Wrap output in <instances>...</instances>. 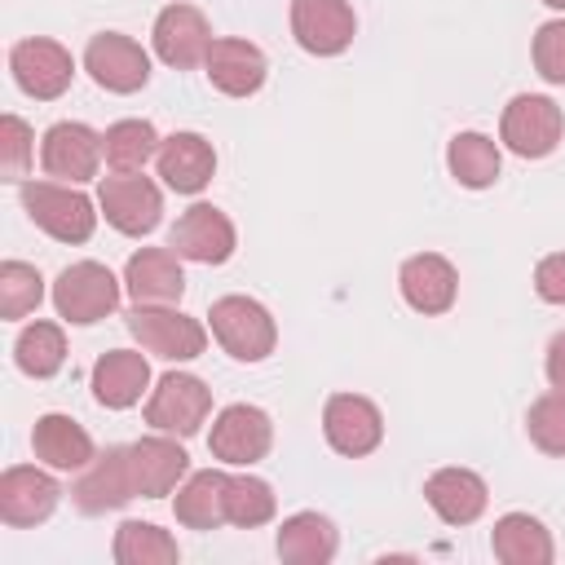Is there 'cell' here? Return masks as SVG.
Returning a JSON list of instances; mask_svg holds the SVG:
<instances>
[{
	"instance_id": "29",
	"label": "cell",
	"mask_w": 565,
	"mask_h": 565,
	"mask_svg": "<svg viewBox=\"0 0 565 565\" xmlns=\"http://www.w3.org/2000/svg\"><path fill=\"white\" fill-rule=\"evenodd\" d=\"M446 168L450 177L463 185V190H490L503 172V154H499V141L468 128V132H455L450 146H446Z\"/></svg>"
},
{
	"instance_id": "1",
	"label": "cell",
	"mask_w": 565,
	"mask_h": 565,
	"mask_svg": "<svg viewBox=\"0 0 565 565\" xmlns=\"http://www.w3.org/2000/svg\"><path fill=\"white\" fill-rule=\"evenodd\" d=\"M22 207L31 225L57 243H88L102 216V207L66 181H22Z\"/></svg>"
},
{
	"instance_id": "19",
	"label": "cell",
	"mask_w": 565,
	"mask_h": 565,
	"mask_svg": "<svg viewBox=\"0 0 565 565\" xmlns=\"http://www.w3.org/2000/svg\"><path fill=\"white\" fill-rule=\"evenodd\" d=\"M203 71H207V84L225 97H252L260 93L265 75H269V62L265 53L252 44V40H238V35H216L207 57H203Z\"/></svg>"
},
{
	"instance_id": "20",
	"label": "cell",
	"mask_w": 565,
	"mask_h": 565,
	"mask_svg": "<svg viewBox=\"0 0 565 565\" xmlns=\"http://www.w3.org/2000/svg\"><path fill=\"white\" fill-rule=\"evenodd\" d=\"M128 455H132V477H137L141 499H163L190 477V455H185L181 437H172V433L137 437L128 446Z\"/></svg>"
},
{
	"instance_id": "35",
	"label": "cell",
	"mask_w": 565,
	"mask_h": 565,
	"mask_svg": "<svg viewBox=\"0 0 565 565\" xmlns=\"http://www.w3.org/2000/svg\"><path fill=\"white\" fill-rule=\"evenodd\" d=\"M525 437L543 455L565 459V393L552 388V393H543V397L530 402V411H525Z\"/></svg>"
},
{
	"instance_id": "18",
	"label": "cell",
	"mask_w": 565,
	"mask_h": 565,
	"mask_svg": "<svg viewBox=\"0 0 565 565\" xmlns=\"http://www.w3.org/2000/svg\"><path fill=\"white\" fill-rule=\"evenodd\" d=\"M397 291L402 300L424 313V318H437V313H450L455 300H459V269L441 256V252H415L402 260L397 269Z\"/></svg>"
},
{
	"instance_id": "4",
	"label": "cell",
	"mask_w": 565,
	"mask_h": 565,
	"mask_svg": "<svg viewBox=\"0 0 565 565\" xmlns=\"http://www.w3.org/2000/svg\"><path fill=\"white\" fill-rule=\"evenodd\" d=\"M128 331L159 362H194L207 349V327L177 305H132Z\"/></svg>"
},
{
	"instance_id": "15",
	"label": "cell",
	"mask_w": 565,
	"mask_h": 565,
	"mask_svg": "<svg viewBox=\"0 0 565 565\" xmlns=\"http://www.w3.org/2000/svg\"><path fill=\"white\" fill-rule=\"evenodd\" d=\"M291 40L313 57H340L358 35L349 0H291Z\"/></svg>"
},
{
	"instance_id": "38",
	"label": "cell",
	"mask_w": 565,
	"mask_h": 565,
	"mask_svg": "<svg viewBox=\"0 0 565 565\" xmlns=\"http://www.w3.org/2000/svg\"><path fill=\"white\" fill-rule=\"evenodd\" d=\"M534 291L547 305H565V252H547L534 265Z\"/></svg>"
},
{
	"instance_id": "25",
	"label": "cell",
	"mask_w": 565,
	"mask_h": 565,
	"mask_svg": "<svg viewBox=\"0 0 565 565\" xmlns=\"http://www.w3.org/2000/svg\"><path fill=\"white\" fill-rule=\"evenodd\" d=\"M31 450H35V459H40L44 468H53V472H79V468L97 455L88 428H84L79 419L62 415V411H49V415L35 419V428H31Z\"/></svg>"
},
{
	"instance_id": "31",
	"label": "cell",
	"mask_w": 565,
	"mask_h": 565,
	"mask_svg": "<svg viewBox=\"0 0 565 565\" xmlns=\"http://www.w3.org/2000/svg\"><path fill=\"white\" fill-rule=\"evenodd\" d=\"M13 362L31 380H49L66 366V331L57 322H26L13 340Z\"/></svg>"
},
{
	"instance_id": "36",
	"label": "cell",
	"mask_w": 565,
	"mask_h": 565,
	"mask_svg": "<svg viewBox=\"0 0 565 565\" xmlns=\"http://www.w3.org/2000/svg\"><path fill=\"white\" fill-rule=\"evenodd\" d=\"M35 154V132L22 115H4L0 119V172L4 181H22Z\"/></svg>"
},
{
	"instance_id": "22",
	"label": "cell",
	"mask_w": 565,
	"mask_h": 565,
	"mask_svg": "<svg viewBox=\"0 0 565 565\" xmlns=\"http://www.w3.org/2000/svg\"><path fill=\"white\" fill-rule=\"evenodd\" d=\"M93 397L106 411H128L141 402V393H150V362L146 349H106L93 362Z\"/></svg>"
},
{
	"instance_id": "5",
	"label": "cell",
	"mask_w": 565,
	"mask_h": 565,
	"mask_svg": "<svg viewBox=\"0 0 565 565\" xmlns=\"http://www.w3.org/2000/svg\"><path fill=\"white\" fill-rule=\"evenodd\" d=\"M212 415V388L190 375V371H168L154 380L150 397H146V424L154 433H172V437H194Z\"/></svg>"
},
{
	"instance_id": "9",
	"label": "cell",
	"mask_w": 565,
	"mask_h": 565,
	"mask_svg": "<svg viewBox=\"0 0 565 565\" xmlns=\"http://www.w3.org/2000/svg\"><path fill=\"white\" fill-rule=\"evenodd\" d=\"M137 499V477H132V455L128 446H106L97 450L71 481V503L84 516H102V512H119L124 503Z\"/></svg>"
},
{
	"instance_id": "37",
	"label": "cell",
	"mask_w": 565,
	"mask_h": 565,
	"mask_svg": "<svg viewBox=\"0 0 565 565\" xmlns=\"http://www.w3.org/2000/svg\"><path fill=\"white\" fill-rule=\"evenodd\" d=\"M530 57H534V71L547 84H565V18H552L534 31Z\"/></svg>"
},
{
	"instance_id": "17",
	"label": "cell",
	"mask_w": 565,
	"mask_h": 565,
	"mask_svg": "<svg viewBox=\"0 0 565 565\" xmlns=\"http://www.w3.org/2000/svg\"><path fill=\"white\" fill-rule=\"evenodd\" d=\"M62 486L53 481V468H35V463H13L0 472V521L13 530H31L40 521H49L57 512Z\"/></svg>"
},
{
	"instance_id": "6",
	"label": "cell",
	"mask_w": 565,
	"mask_h": 565,
	"mask_svg": "<svg viewBox=\"0 0 565 565\" xmlns=\"http://www.w3.org/2000/svg\"><path fill=\"white\" fill-rule=\"evenodd\" d=\"M565 137V115L552 97L543 93H516L503 106L499 119V141L516 154V159H547Z\"/></svg>"
},
{
	"instance_id": "16",
	"label": "cell",
	"mask_w": 565,
	"mask_h": 565,
	"mask_svg": "<svg viewBox=\"0 0 565 565\" xmlns=\"http://www.w3.org/2000/svg\"><path fill=\"white\" fill-rule=\"evenodd\" d=\"M150 44H154V57L172 71H190L207 57L212 49V26L203 18V9L185 4V0H172L159 9L154 26H150Z\"/></svg>"
},
{
	"instance_id": "23",
	"label": "cell",
	"mask_w": 565,
	"mask_h": 565,
	"mask_svg": "<svg viewBox=\"0 0 565 565\" xmlns=\"http://www.w3.org/2000/svg\"><path fill=\"white\" fill-rule=\"evenodd\" d=\"M424 499H428V508H433L446 525H472V521H481V512H486V503H490V486H486L481 472L450 463V468L428 472Z\"/></svg>"
},
{
	"instance_id": "30",
	"label": "cell",
	"mask_w": 565,
	"mask_h": 565,
	"mask_svg": "<svg viewBox=\"0 0 565 565\" xmlns=\"http://www.w3.org/2000/svg\"><path fill=\"white\" fill-rule=\"evenodd\" d=\"M159 146H163V137L150 119H115L102 132V154H106L110 172H141L159 154Z\"/></svg>"
},
{
	"instance_id": "12",
	"label": "cell",
	"mask_w": 565,
	"mask_h": 565,
	"mask_svg": "<svg viewBox=\"0 0 565 565\" xmlns=\"http://www.w3.org/2000/svg\"><path fill=\"white\" fill-rule=\"evenodd\" d=\"M84 71L93 75L97 88L128 97L150 84V53L124 31H97L84 44Z\"/></svg>"
},
{
	"instance_id": "32",
	"label": "cell",
	"mask_w": 565,
	"mask_h": 565,
	"mask_svg": "<svg viewBox=\"0 0 565 565\" xmlns=\"http://www.w3.org/2000/svg\"><path fill=\"white\" fill-rule=\"evenodd\" d=\"M110 556L119 565H177L181 561V547L168 530H159L154 521H124L115 530V543H110Z\"/></svg>"
},
{
	"instance_id": "34",
	"label": "cell",
	"mask_w": 565,
	"mask_h": 565,
	"mask_svg": "<svg viewBox=\"0 0 565 565\" xmlns=\"http://www.w3.org/2000/svg\"><path fill=\"white\" fill-rule=\"evenodd\" d=\"M44 300V278L35 265L26 260H4L0 265V318L18 322L26 313H35Z\"/></svg>"
},
{
	"instance_id": "7",
	"label": "cell",
	"mask_w": 565,
	"mask_h": 565,
	"mask_svg": "<svg viewBox=\"0 0 565 565\" xmlns=\"http://www.w3.org/2000/svg\"><path fill=\"white\" fill-rule=\"evenodd\" d=\"M97 207L106 225L119 230L124 238H146L163 221V190L141 172H115V177H102Z\"/></svg>"
},
{
	"instance_id": "21",
	"label": "cell",
	"mask_w": 565,
	"mask_h": 565,
	"mask_svg": "<svg viewBox=\"0 0 565 565\" xmlns=\"http://www.w3.org/2000/svg\"><path fill=\"white\" fill-rule=\"evenodd\" d=\"M124 291L132 305H177L185 296V269L172 247H137L124 265Z\"/></svg>"
},
{
	"instance_id": "11",
	"label": "cell",
	"mask_w": 565,
	"mask_h": 565,
	"mask_svg": "<svg viewBox=\"0 0 565 565\" xmlns=\"http://www.w3.org/2000/svg\"><path fill=\"white\" fill-rule=\"evenodd\" d=\"M9 71H13V84L26 97L57 102L75 79V57H71L66 44H57L49 35H26L9 49Z\"/></svg>"
},
{
	"instance_id": "24",
	"label": "cell",
	"mask_w": 565,
	"mask_h": 565,
	"mask_svg": "<svg viewBox=\"0 0 565 565\" xmlns=\"http://www.w3.org/2000/svg\"><path fill=\"white\" fill-rule=\"evenodd\" d=\"M154 168H159L168 190L203 194L212 172H216V150H212V141L203 132H172V137H163V146L154 154Z\"/></svg>"
},
{
	"instance_id": "26",
	"label": "cell",
	"mask_w": 565,
	"mask_h": 565,
	"mask_svg": "<svg viewBox=\"0 0 565 565\" xmlns=\"http://www.w3.org/2000/svg\"><path fill=\"white\" fill-rule=\"evenodd\" d=\"M274 552L291 565H327L340 552V530L322 512H291L274 534Z\"/></svg>"
},
{
	"instance_id": "28",
	"label": "cell",
	"mask_w": 565,
	"mask_h": 565,
	"mask_svg": "<svg viewBox=\"0 0 565 565\" xmlns=\"http://www.w3.org/2000/svg\"><path fill=\"white\" fill-rule=\"evenodd\" d=\"M225 481L230 472L225 468H199L190 472L181 486H177V499H172V512L185 530H216V525H230L225 521Z\"/></svg>"
},
{
	"instance_id": "27",
	"label": "cell",
	"mask_w": 565,
	"mask_h": 565,
	"mask_svg": "<svg viewBox=\"0 0 565 565\" xmlns=\"http://www.w3.org/2000/svg\"><path fill=\"white\" fill-rule=\"evenodd\" d=\"M490 552L503 565H552L556 561L552 530L530 512H503L490 530Z\"/></svg>"
},
{
	"instance_id": "8",
	"label": "cell",
	"mask_w": 565,
	"mask_h": 565,
	"mask_svg": "<svg viewBox=\"0 0 565 565\" xmlns=\"http://www.w3.org/2000/svg\"><path fill=\"white\" fill-rule=\"evenodd\" d=\"M274 446V419L269 411L252 406V402H230L216 411L212 433H207V450L216 463L225 468H252L269 455Z\"/></svg>"
},
{
	"instance_id": "39",
	"label": "cell",
	"mask_w": 565,
	"mask_h": 565,
	"mask_svg": "<svg viewBox=\"0 0 565 565\" xmlns=\"http://www.w3.org/2000/svg\"><path fill=\"white\" fill-rule=\"evenodd\" d=\"M543 371H547V384L556 393H565V331H556L547 340V358H543Z\"/></svg>"
},
{
	"instance_id": "3",
	"label": "cell",
	"mask_w": 565,
	"mask_h": 565,
	"mask_svg": "<svg viewBox=\"0 0 565 565\" xmlns=\"http://www.w3.org/2000/svg\"><path fill=\"white\" fill-rule=\"evenodd\" d=\"M207 331L212 340L234 358V362H265L278 344V322L274 313L252 300V296H221L207 309Z\"/></svg>"
},
{
	"instance_id": "40",
	"label": "cell",
	"mask_w": 565,
	"mask_h": 565,
	"mask_svg": "<svg viewBox=\"0 0 565 565\" xmlns=\"http://www.w3.org/2000/svg\"><path fill=\"white\" fill-rule=\"evenodd\" d=\"M547 9H556V13H565V0H543Z\"/></svg>"
},
{
	"instance_id": "33",
	"label": "cell",
	"mask_w": 565,
	"mask_h": 565,
	"mask_svg": "<svg viewBox=\"0 0 565 565\" xmlns=\"http://www.w3.org/2000/svg\"><path fill=\"white\" fill-rule=\"evenodd\" d=\"M278 512V494L265 477L256 472H230L225 481V521L238 525V530H256V525H269Z\"/></svg>"
},
{
	"instance_id": "14",
	"label": "cell",
	"mask_w": 565,
	"mask_h": 565,
	"mask_svg": "<svg viewBox=\"0 0 565 565\" xmlns=\"http://www.w3.org/2000/svg\"><path fill=\"white\" fill-rule=\"evenodd\" d=\"M322 437H327V446L335 455L362 459V455L380 450V441H384V415L362 393H331L327 406H322Z\"/></svg>"
},
{
	"instance_id": "10",
	"label": "cell",
	"mask_w": 565,
	"mask_h": 565,
	"mask_svg": "<svg viewBox=\"0 0 565 565\" xmlns=\"http://www.w3.org/2000/svg\"><path fill=\"white\" fill-rule=\"evenodd\" d=\"M106 154H102V132L79 124V119H57L44 137H40V168L53 181L66 185H88L97 181Z\"/></svg>"
},
{
	"instance_id": "2",
	"label": "cell",
	"mask_w": 565,
	"mask_h": 565,
	"mask_svg": "<svg viewBox=\"0 0 565 565\" xmlns=\"http://www.w3.org/2000/svg\"><path fill=\"white\" fill-rule=\"evenodd\" d=\"M53 309L62 322L71 327H93L102 318H110L119 309L124 282L110 274V265L102 260H71L57 278H53Z\"/></svg>"
},
{
	"instance_id": "13",
	"label": "cell",
	"mask_w": 565,
	"mask_h": 565,
	"mask_svg": "<svg viewBox=\"0 0 565 565\" xmlns=\"http://www.w3.org/2000/svg\"><path fill=\"white\" fill-rule=\"evenodd\" d=\"M168 247L194 265H225L238 247V230L216 203H190L168 230Z\"/></svg>"
}]
</instances>
